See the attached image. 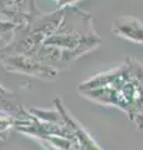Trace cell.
<instances>
[{"instance_id": "5b68a950", "label": "cell", "mask_w": 143, "mask_h": 150, "mask_svg": "<svg viewBox=\"0 0 143 150\" xmlns=\"http://www.w3.org/2000/svg\"><path fill=\"white\" fill-rule=\"evenodd\" d=\"M0 111L13 116L14 119H19L25 112V108H22L15 101L14 93L0 85Z\"/></svg>"}, {"instance_id": "6da1fadb", "label": "cell", "mask_w": 143, "mask_h": 150, "mask_svg": "<svg viewBox=\"0 0 143 150\" xmlns=\"http://www.w3.org/2000/svg\"><path fill=\"white\" fill-rule=\"evenodd\" d=\"M44 44L61 50L63 67L67 69L75 60L100 46L101 38L93 28L92 14L71 5L63 8L59 28Z\"/></svg>"}, {"instance_id": "277c9868", "label": "cell", "mask_w": 143, "mask_h": 150, "mask_svg": "<svg viewBox=\"0 0 143 150\" xmlns=\"http://www.w3.org/2000/svg\"><path fill=\"white\" fill-rule=\"evenodd\" d=\"M111 33L122 39L136 44H143V23L135 16L123 15L114 18L111 26Z\"/></svg>"}, {"instance_id": "3957f363", "label": "cell", "mask_w": 143, "mask_h": 150, "mask_svg": "<svg viewBox=\"0 0 143 150\" xmlns=\"http://www.w3.org/2000/svg\"><path fill=\"white\" fill-rule=\"evenodd\" d=\"M54 104H55V109H57L60 115L62 116L63 123L70 129L73 143H75L77 150H102L98 146V144L91 138V135L87 133L86 129L82 128V125L75 118H72L70 112L66 110V108L62 105L60 98H55Z\"/></svg>"}, {"instance_id": "ba28073f", "label": "cell", "mask_w": 143, "mask_h": 150, "mask_svg": "<svg viewBox=\"0 0 143 150\" xmlns=\"http://www.w3.org/2000/svg\"><path fill=\"white\" fill-rule=\"evenodd\" d=\"M78 1V0H62L61 3L59 4V9H63L66 6H71V5H75V4Z\"/></svg>"}, {"instance_id": "7a4b0ae2", "label": "cell", "mask_w": 143, "mask_h": 150, "mask_svg": "<svg viewBox=\"0 0 143 150\" xmlns=\"http://www.w3.org/2000/svg\"><path fill=\"white\" fill-rule=\"evenodd\" d=\"M0 63L3 64L4 69L10 73L30 75L46 81L55 80L60 74L51 67L27 55H0Z\"/></svg>"}, {"instance_id": "9c48e42d", "label": "cell", "mask_w": 143, "mask_h": 150, "mask_svg": "<svg viewBox=\"0 0 143 150\" xmlns=\"http://www.w3.org/2000/svg\"><path fill=\"white\" fill-rule=\"evenodd\" d=\"M72 150H77V149H72Z\"/></svg>"}, {"instance_id": "8992f818", "label": "cell", "mask_w": 143, "mask_h": 150, "mask_svg": "<svg viewBox=\"0 0 143 150\" xmlns=\"http://www.w3.org/2000/svg\"><path fill=\"white\" fill-rule=\"evenodd\" d=\"M30 114L35 116L36 119H39L41 121H45V123H51V124H56V125H63V119L62 116L60 115V112L57 111V109L55 110H43V109H29Z\"/></svg>"}, {"instance_id": "52a82bcc", "label": "cell", "mask_w": 143, "mask_h": 150, "mask_svg": "<svg viewBox=\"0 0 143 150\" xmlns=\"http://www.w3.org/2000/svg\"><path fill=\"white\" fill-rule=\"evenodd\" d=\"M14 129V118L0 111V140H6Z\"/></svg>"}]
</instances>
